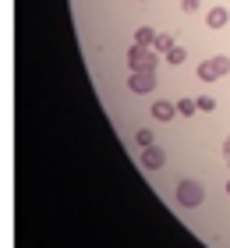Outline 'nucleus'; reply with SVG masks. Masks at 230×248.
Masks as SVG:
<instances>
[{
  "label": "nucleus",
  "mask_w": 230,
  "mask_h": 248,
  "mask_svg": "<svg viewBox=\"0 0 230 248\" xmlns=\"http://www.w3.org/2000/svg\"><path fill=\"white\" fill-rule=\"evenodd\" d=\"M135 142L142 145V149H149V145H153V131H149V128H142V131H135Z\"/></svg>",
  "instance_id": "obj_12"
},
{
  "label": "nucleus",
  "mask_w": 230,
  "mask_h": 248,
  "mask_svg": "<svg viewBox=\"0 0 230 248\" xmlns=\"http://www.w3.org/2000/svg\"><path fill=\"white\" fill-rule=\"evenodd\" d=\"M128 67L131 71H156L159 67V53L153 46H138L135 43V46L128 50Z\"/></svg>",
  "instance_id": "obj_1"
},
{
  "label": "nucleus",
  "mask_w": 230,
  "mask_h": 248,
  "mask_svg": "<svg viewBox=\"0 0 230 248\" xmlns=\"http://www.w3.org/2000/svg\"><path fill=\"white\" fill-rule=\"evenodd\" d=\"M184 61H188V50H184V46H174L167 53V64H174V67H181Z\"/></svg>",
  "instance_id": "obj_10"
},
{
  "label": "nucleus",
  "mask_w": 230,
  "mask_h": 248,
  "mask_svg": "<svg viewBox=\"0 0 230 248\" xmlns=\"http://www.w3.org/2000/svg\"><path fill=\"white\" fill-rule=\"evenodd\" d=\"M156 36H159V32H153V25H138L135 29V43H138V46H153Z\"/></svg>",
  "instance_id": "obj_6"
},
{
  "label": "nucleus",
  "mask_w": 230,
  "mask_h": 248,
  "mask_svg": "<svg viewBox=\"0 0 230 248\" xmlns=\"http://www.w3.org/2000/svg\"><path fill=\"white\" fill-rule=\"evenodd\" d=\"M223 156H227V163H230V135H227V142H223Z\"/></svg>",
  "instance_id": "obj_16"
},
{
  "label": "nucleus",
  "mask_w": 230,
  "mask_h": 248,
  "mask_svg": "<svg viewBox=\"0 0 230 248\" xmlns=\"http://www.w3.org/2000/svg\"><path fill=\"white\" fill-rule=\"evenodd\" d=\"M195 110H199V99H181V103H177V114L181 117H191Z\"/></svg>",
  "instance_id": "obj_11"
},
{
  "label": "nucleus",
  "mask_w": 230,
  "mask_h": 248,
  "mask_svg": "<svg viewBox=\"0 0 230 248\" xmlns=\"http://www.w3.org/2000/svg\"><path fill=\"white\" fill-rule=\"evenodd\" d=\"M199 110H205V114H213V110H216V99H213V96H199Z\"/></svg>",
  "instance_id": "obj_14"
},
{
  "label": "nucleus",
  "mask_w": 230,
  "mask_h": 248,
  "mask_svg": "<svg viewBox=\"0 0 230 248\" xmlns=\"http://www.w3.org/2000/svg\"><path fill=\"white\" fill-rule=\"evenodd\" d=\"M153 117L156 121H174L177 117V103H167V99H156V103H153Z\"/></svg>",
  "instance_id": "obj_5"
},
{
  "label": "nucleus",
  "mask_w": 230,
  "mask_h": 248,
  "mask_svg": "<svg viewBox=\"0 0 230 248\" xmlns=\"http://www.w3.org/2000/svg\"><path fill=\"white\" fill-rule=\"evenodd\" d=\"M199 4H202V0H181V7H184V11H199Z\"/></svg>",
  "instance_id": "obj_15"
},
{
  "label": "nucleus",
  "mask_w": 230,
  "mask_h": 248,
  "mask_svg": "<svg viewBox=\"0 0 230 248\" xmlns=\"http://www.w3.org/2000/svg\"><path fill=\"white\" fill-rule=\"evenodd\" d=\"M159 82L156 78V71H131V78H128V89L135 96H145V93H153V85Z\"/></svg>",
  "instance_id": "obj_3"
},
{
  "label": "nucleus",
  "mask_w": 230,
  "mask_h": 248,
  "mask_svg": "<svg viewBox=\"0 0 230 248\" xmlns=\"http://www.w3.org/2000/svg\"><path fill=\"white\" fill-rule=\"evenodd\" d=\"M163 163H167V153L159 149V145H149V149H142V167H145V170H159Z\"/></svg>",
  "instance_id": "obj_4"
},
{
  "label": "nucleus",
  "mask_w": 230,
  "mask_h": 248,
  "mask_svg": "<svg viewBox=\"0 0 230 248\" xmlns=\"http://www.w3.org/2000/svg\"><path fill=\"white\" fill-rule=\"evenodd\" d=\"M213 64H216V71H220V78L230 75V57H223V53H220V57H213Z\"/></svg>",
  "instance_id": "obj_13"
},
{
  "label": "nucleus",
  "mask_w": 230,
  "mask_h": 248,
  "mask_svg": "<svg viewBox=\"0 0 230 248\" xmlns=\"http://www.w3.org/2000/svg\"><path fill=\"white\" fill-rule=\"evenodd\" d=\"M216 78H220L216 64H213V61H202V64H199V82H216Z\"/></svg>",
  "instance_id": "obj_7"
},
{
  "label": "nucleus",
  "mask_w": 230,
  "mask_h": 248,
  "mask_svg": "<svg viewBox=\"0 0 230 248\" xmlns=\"http://www.w3.org/2000/svg\"><path fill=\"white\" fill-rule=\"evenodd\" d=\"M227 195H230V181H227Z\"/></svg>",
  "instance_id": "obj_17"
},
{
  "label": "nucleus",
  "mask_w": 230,
  "mask_h": 248,
  "mask_svg": "<svg viewBox=\"0 0 230 248\" xmlns=\"http://www.w3.org/2000/svg\"><path fill=\"white\" fill-rule=\"evenodd\" d=\"M227 18H230V15H227V7H213L205 21H209V29H223V25H227Z\"/></svg>",
  "instance_id": "obj_8"
},
{
  "label": "nucleus",
  "mask_w": 230,
  "mask_h": 248,
  "mask_svg": "<svg viewBox=\"0 0 230 248\" xmlns=\"http://www.w3.org/2000/svg\"><path fill=\"white\" fill-rule=\"evenodd\" d=\"M174 46H177V43H174V36H167V32H159L156 43H153V50H156V53H170Z\"/></svg>",
  "instance_id": "obj_9"
},
{
  "label": "nucleus",
  "mask_w": 230,
  "mask_h": 248,
  "mask_svg": "<svg viewBox=\"0 0 230 248\" xmlns=\"http://www.w3.org/2000/svg\"><path fill=\"white\" fill-rule=\"evenodd\" d=\"M177 202H181L184 209L202 206V202H205V188L199 181H191V177H188V181H177Z\"/></svg>",
  "instance_id": "obj_2"
}]
</instances>
